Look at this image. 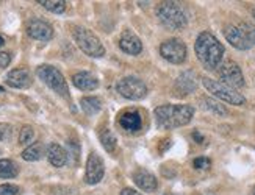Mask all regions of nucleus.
I'll use <instances>...</instances> for the list:
<instances>
[{
	"mask_svg": "<svg viewBox=\"0 0 255 195\" xmlns=\"http://www.w3.org/2000/svg\"><path fill=\"white\" fill-rule=\"evenodd\" d=\"M252 195H255V189H254V192H252Z\"/></svg>",
	"mask_w": 255,
	"mask_h": 195,
	"instance_id": "36",
	"label": "nucleus"
},
{
	"mask_svg": "<svg viewBox=\"0 0 255 195\" xmlns=\"http://www.w3.org/2000/svg\"><path fill=\"white\" fill-rule=\"evenodd\" d=\"M119 125L123 127L126 131L135 133L142 127V119L138 111H124L119 116Z\"/></svg>",
	"mask_w": 255,
	"mask_h": 195,
	"instance_id": "18",
	"label": "nucleus"
},
{
	"mask_svg": "<svg viewBox=\"0 0 255 195\" xmlns=\"http://www.w3.org/2000/svg\"><path fill=\"white\" fill-rule=\"evenodd\" d=\"M5 44V39H3V36L2 35H0V47H2Z\"/></svg>",
	"mask_w": 255,
	"mask_h": 195,
	"instance_id": "34",
	"label": "nucleus"
},
{
	"mask_svg": "<svg viewBox=\"0 0 255 195\" xmlns=\"http://www.w3.org/2000/svg\"><path fill=\"white\" fill-rule=\"evenodd\" d=\"M47 159L52 166L55 167H63L68 164L69 153L58 144H50L47 145Z\"/></svg>",
	"mask_w": 255,
	"mask_h": 195,
	"instance_id": "19",
	"label": "nucleus"
},
{
	"mask_svg": "<svg viewBox=\"0 0 255 195\" xmlns=\"http://www.w3.org/2000/svg\"><path fill=\"white\" fill-rule=\"evenodd\" d=\"M202 83L207 88V91L212 92L216 97V99H219V100H223L226 103H230V105H237V106H241V105L246 103L245 95L240 94L237 89L230 88V86L224 84L223 81H218V80H213V78L204 77Z\"/></svg>",
	"mask_w": 255,
	"mask_h": 195,
	"instance_id": "6",
	"label": "nucleus"
},
{
	"mask_svg": "<svg viewBox=\"0 0 255 195\" xmlns=\"http://www.w3.org/2000/svg\"><path fill=\"white\" fill-rule=\"evenodd\" d=\"M13 137V127L8 124H0V140H11Z\"/></svg>",
	"mask_w": 255,
	"mask_h": 195,
	"instance_id": "27",
	"label": "nucleus"
},
{
	"mask_svg": "<svg viewBox=\"0 0 255 195\" xmlns=\"http://www.w3.org/2000/svg\"><path fill=\"white\" fill-rule=\"evenodd\" d=\"M160 55L172 64H182L186 60V46L185 42L172 38L164 41L163 44L160 46Z\"/></svg>",
	"mask_w": 255,
	"mask_h": 195,
	"instance_id": "9",
	"label": "nucleus"
},
{
	"mask_svg": "<svg viewBox=\"0 0 255 195\" xmlns=\"http://www.w3.org/2000/svg\"><path fill=\"white\" fill-rule=\"evenodd\" d=\"M5 81L14 89H27L31 86V75L27 69H13L8 72Z\"/></svg>",
	"mask_w": 255,
	"mask_h": 195,
	"instance_id": "13",
	"label": "nucleus"
},
{
	"mask_svg": "<svg viewBox=\"0 0 255 195\" xmlns=\"http://www.w3.org/2000/svg\"><path fill=\"white\" fill-rule=\"evenodd\" d=\"M19 169L14 161L0 159V178H14L17 177Z\"/></svg>",
	"mask_w": 255,
	"mask_h": 195,
	"instance_id": "23",
	"label": "nucleus"
},
{
	"mask_svg": "<svg viewBox=\"0 0 255 195\" xmlns=\"http://www.w3.org/2000/svg\"><path fill=\"white\" fill-rule=\"evenodd\" d=\"M157 17L169 30H182L188 24L185 8L177 2H161L157 8Z\"/></svg>",
	"mask_w": 255,
	"mask_h": 195,
	"instance_id": "3",
	"label": "nucleus"
},
{
	"mask_svg": "<svg viewBox=\"0 0 255 195\" xmlns=\"http://www.w3.org/2000/svg\"><path fill=\"white\" fill-rule=\"evenodd\" d=\"M38 77L46 83L52 91H55L58 95H61L64 100L71 102V94H69V88L68 83H66L63 73L57 69L50 66V64H42L36 69Z\"/></svg>",
	"mask_w": 255,
	"mask_h": 195,
	"instance_id": "5",
	"label": "nucleus"
},
{
	"mask_svg": "<svg viewBox=\"0 0 255 195\" xmlns=\"http://www.w3.org/2000/svg\"><path fill=\"white\" fill-rule=\"evenodd\" d=\"M224 36L226 39L230 42L232 46L238 50H249L254 44L251 42V39L248 38V35L243 31L241 27H235V25H227L224 28Z\"/></svg>",
	"mask_w": 255,
	"mask_h": 195,
	"instance_id": "11",
	"label": "nucleus"
},
{
	"mask_svg": "<svg viewBox=\"0 0 255 195\" xmlns=\"http://www.w3.org/2000/svg\"><path fill=\"white\" fill-rule=\"evenodd\" d=\"M252 16H254V19H255V6L252 8Z\"/></svg>",
	"mask_w": 255,
	"mask_h": 195,
	"instance_id": "35",
	"label": "nucleus"
},
{
	"mask_svg": "<svg viewBox=\"0 0 255 195\" xmlns=\"http://www.w3.org/2000/svg\"><path fill=\"white\" fill-rule=\"evenodd\" d=\"M201 106L204 110L213 113V114H218V116H226L227 114V108L224 105H221V102L215 100V99H210V97H202L201 100H199Z\"/></svg>",
	"mask_w": 255,
	"mask_h": 195,
	"instance_id": "21",
	"label": "nucleus"
},
{
	"mask_svg": "<svg viewBox=\"0 0 255 195\" xmlns=\"http://www.w3.org/2000/svg\"><path fill=\"white\" fill-rule=\"evenodd\" d=\"M133 181L136 183V186L146 192H153L158 188V181L155 178L153 173L147 172L146 169H138L133 173Z\"/></svg>",
	"mask_w": 255,
	"mask_h": 195,
	"instance_id": "14",
	"label": "nucleus"
},
{
	"mask_svg": "<svg viewBox=\"0 0 255 195\" xmlns=\"http://www.w3.org/2000/svg\"><path fill=\"white\" fill-rule=\"evenodd\" d=\"M9 63H11V53L0 52V69H5Z\"/></svg>",
	"mask_w": 255,
	"mask_h": 195,
	"instance_id": "31",
	"label": "nucleus"
},
{
	"mask_svg": "<svg viewBox=\"0 0 255 195\" xmlns=\"http://www.w3.org/2000/svg\"><path fill=\"white\" fill-rule=\"evenodd\" d=\"M44 155H47V148L42 142H33L24 151H22V159L25 161H39Z\"/></svg>",
	"mask_w": 255,
	"mask_h": 195,
	"instance_id": "20",
	"label": "nucleus"
},
{
	"mask_svg": "<svg viewBox=\"0 0 255 195\" xmlns=\"http://www.w3.org/2000/svg\"><path fill=\"white\" fill-rule=\"evenodd\" d=\"M105 166L102 158L99 156L96 151H91L86 161V172H85V181L88 184H97L104 178Z\"/></svg>",
	"mask_w": 255,
	"mask_h": 195,
	"instance_id": "10",
	"label": "nucleus"
},
{
	"mask_svg": "<svg viewBox=\"0 0 255 195\" xmlns=\"http://www.w3.org/2000/svg\"><path fill=\"white\" fill-rule=\"evenodd\" d=\"M27 33L30 38L36 41H50L53 38V28L46 20L41 19H33L27 25Z\"/></svg>",
	"mask_w": 255,
	"mask_h": 195,
	"instance_id": "12",
	"label": "nucleus"
},
{
	"mask_svg": "<svg viewBox=\"0 0 255 195\" xmlns=\"http://www.w3.org/2000/svg\"><path fill=\"white\" fill-rule=\"evenodd\" d=\"M193 139L197 140L199 144H202V142H204V136H202L201 133H199V131H194V133H193Z\"/></svg>",
	"mask_w": 255,
	"mask_h": 195,
	"instance_id": "33",
	"label": "nucleus"
},
{
	"mask_svg": "<svg viewBox=\"0 0 255 195\" xmlns=\"http://www.w3.org/2000/svg\"><path fill=\"white\" fill-rule=\"evenodd\" d=\"M33 139H35V130L28 125H25L19 133V144L20 145H30V142H33Z\"/></svg>",
	"mask_w": 255,
	"mask_h": 195,
	"instance_id": "26",
	"label": "nucleus"
},
{
	"mask_svg": "<svg viewBox=\"0 0 255 195\" xmlns=\"http://www.w3.org/2000/svg\"><path fill=\"white\" fill-rule=\"evenodd\" d=\"M101 142L104 145V148L108 151V153H115L116 147H118V139L113 134L112 130H104L101 133Z\"/></svg>",
	"mask_w": 255,
	"mask_h": 195,
	"instance_id": "24",
	"label": "nucleus"
},
{
	"mask_svg": "<svg viewBox=\"0 0 255 195\" xmlns=\"http://www.w3.org/2000/svg\"><path fill=\"white\" fill-rule=\"evenodd\" d=\"M219 73V78L223 80L224 84L230 86V88H243L245 86V75H243L241 67L235 61H224L221 63V66L218 69Z\"/></svg>",
	"mask_w": 255,
	"mask_h": 195,
	"instance_id": "8",
	"label": "nucleus"
},
{
	"mask_svg": "<svg viewBox=\"0 0 255 195\" xmlns=\"http://www.w3.org/2000/svg\"><path fill=\"white\" fill-rule=\"evenodd\" d=\"M116 91L127 100H141L147 95V86L136 77H126L116 83Z\"/></svg>",
	"mask_w": 255,
	"mask_h": 195,
	"instance_id": "7",
	"label": "nucleus"
},
{
	"mask_svg": "<svg viewBox=\"0 0 255 195\" xmlns=\"http://www.w3.org/2000/svg\"><path fill=\"white\" fill-rule=\"evenodd\" d=\"M80 106L83 113H86L88 116H94L102 110V102L97 97H83L80 100Z\"/></svg>",
	"mask_w": 255,
	"mask_h": 195,
	"instance_id": "22",
	"label": "nucleus"
},
{
	"mask_svg": "<svg viewBox=\"0 0 255 195\" xmlns=\"http://www.w3.org/2000/svg\"><path fill=\"white\" fill-rule=\"evenodd\" d=\"M194 108L191 105H163L155 110V121L160 128L172 130L191 122Z\"/></svg>",
	"mask_w": 255,
	"mask_h": 195,
	"instance_id": "2",
	"label": "nucleus"
},
{
	"mask_svg": "<svg viewBox=\"0 0 255 195\" xmlns=\"http://www.w3.org/2000/svg\"><path fill=\"white\" fill-rule=\"evenodd\" d=\"M72 36L75 44L79 46V49L85 53V55L91 58H101L105 55V47L102 46L101 39H99L91 30L77 27L72 31Z\"/></svg>",
	"mask_w": 255,
	"mask_h": 195,
	"instance_id": "4",
	"label": "nucleus"
},
{
	"mask_svg": "<svg viewBox=\"0 0 255 195\" xmlns=\"http://www.w3.org/2000/svg\"><path fill=\"white\" fill-rule=\"evenodd\" d=\"M194 50L205 69L213 70L221 66V61L224 57V46L212 33L204 31V33L199 35L194 44Z\"/></svg>",
	"mask_w": 255,
	"mask_h": 195,
	"instance_id": "1",
	"label": "nucleus"
},
{
	"mask_svg": "<svg viewBox=\"0 0 255 195\" xmlns=\"http://www.w3.org/2000/svg\"><path fill=\"white\" fill-rule=\"evenodd\" d=\"M19 188L14 184H0V195H17Z\"/></svg>",
	"mask_w": 255,
	"mask_h": 195,
	"instance_id": "28",
	"label": "nucleus"
},
{
	"mask_svg": "<svg viewBox=\"0 0 255 195\" xmlns=\"http://www.w3.org/2000/svg\"><path fill=\"white\" fill-rule=\"evenodd\" d=\"M119 47L123 52L128 53V55H138L142 50V42L131 31H124L119 38Z\"/></svg>",
	"mask_w": 255,
	"mask_h": 195,
	"instance_id": "16",
	"label": "nucleus"
},
{
	"mask_svg": "<svg viewBox=\"0 0 255 195\" xmlns=\"http://www.w3.org/2000/svg\"><path fill=\"white\" fill-rule=\"evenodd\" d=\"M193 166H194L196 169H199V170H204V169H208L210 166H212V161H210L208 158L201 156V158H196V159H194Z\"/></svg>",
	"mask_w": 255,
	"mask_h": 195,
	"instance_id": "30",
	"label": "nucleus"
},
{
	"mask_svg": "<svg viewBox=\"0 0 255 195\" xmlns=\"http://www.w3.org/2000/svg\"><path fill=\"white\" fill-rule=\"evenodd\" d=\"M197 88V75L193 70H185L175 80V89L182 95L191 94Z\"/></svg>",
	"mask_w": 255,
	"mask_h": 195,
	"instance_id": "15",
	"label": "nucleus"
},
{
	"mask_svg": "<svg viewBox=\"0 0 255 195\" xmlns=\"http://www.w3.org/2000/svg\"><path fill=\"white\" fill-rule=\"evenodd\" d=\"M240 27H241L243 31H245V33L248 35V38L251 39L252 44H255V25H252V24H249V22H243Z\"/></svg>",
	"mask_w": 255,
	"mask_h": 195,
	"instance_id": "29",
	"label": "nucleus"
},
{
	"mask_svg": "<svg viewBox=\"0 0 255 195\" xmlns=\"http://www.w3.org/2000/svg\"><path fill=\"white\" fill-rule=\"evenodd\" d=\"M121 195H142V194H139V192H138V191H135V189L126 188V189L121 191Z\"/></svg>",
	"mask_w": 255,
	"mask_h": 195,
	"instance_id": "32",
	"label": "nucleus"
},
{
	"mask_svg": "<svg viewBox=\"0 0 255 195\" xmlns=\"http://www.w3.org/2000/svg\"><path fill=\"white\" fill-rule=\"evenodd\" d=\"M72 83L77 89L80 91H94L99 88V80L94 77L91 72H77L72 75Z\"/></svg>",
	"mask_w": 255,
	"mask_h": 195,
	"instance_id": "17",
	"label": "nucleus"
},
{
	"mask_svg": "<svg viewBox=\"0 0 255 195\" xmlns=\"http://www.w3.org/2000/svg\"><path fill=\"white\" fill-rule=\"evenodd\" d=\"M38 3L42 5L44 8L47 9V11L55 13V14H61V13H64V9H66L64 0H38Z\"/></svg>",
	"mask_w": 255,
	"mask_h": 195,
	"instance_id": "25",
	"label": "nucleus"
}]
</instances>
